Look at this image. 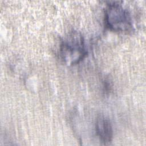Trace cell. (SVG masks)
I'll use <instances>...</instances> for the list:
<instances>
[{
    "label": "cell",
    "instance_id": "6da1fadb",
    "mask_svg": "<svg viewBox=\"0 0 146 146\" xmlns=\"http://www.w3.org/2000/svg\"><path fill=\"white\" fill-rule=\"evenodd\" d=\"M87 54L84 39L80 33L72 31L62 40L59 55L65 64L68 66L76 64L80 62Z\"/></svg>",
    "mask_w": 146,
    "mask_h": 146
},
{
    "label": "cell",
    "instance_id": "7a4b0ae2",
    "mask_svg": "<svg viewBox=\"0 0 146 146\" xmlns=\"http://www.w3.org/2000/svg\"><path fill=\"white\" fill-rule=\"evenodd\" d=\"M104 22L108 29L115 32H129L133 27L131 14L118 2H112L107 5Z\"/></svg>",
    "mask_w": 146,
    "mask_h": 146
},
{
    "label": "cell",
    "instance_id": "3957f363",
    "mask_svg": "<svg viewBox=\"0 0 146 146\" xmlns=\"http://www.w3.org/2000/svg\"><path fill=\"white\" fill-rule=\"evenodd\" d=\"M95 131L100 140L105 144H108L113 139V128L111 123L106 116L100 115L95 121Z\"/></svg>",
    "mask_w": 146,
    "mask_h": 146
}]
</instances>
